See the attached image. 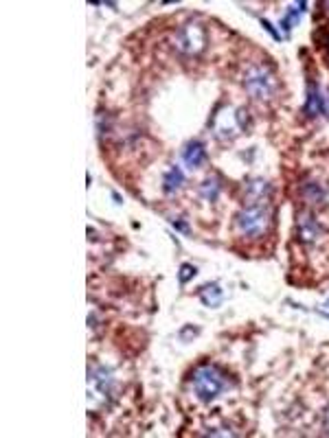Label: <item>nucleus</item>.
<instances>
[{"label":"nucleus","instance_id":"nucleus-6","mask_svg":"<svg viewBox=\"0 0 329 438\" xmlns=\"http://www.w3.org/2000/svg\"><path fill=\"white\" fill-rule=\"evenodd\" d=\"M176 49L185 55H198L204 46H207V31L200 22H187L176 31Z\"/></svg>","mask_w":329,"mask_h":438},{"label":"nucleus","instance_id":"nucleus-21","mask_svg":"<svg viewBox=\"0 0 329 438\" xmlns=\"http://www.w3.org/2000/svg\"><path fill=\"white\" fill-rule=\"evenodd\" d=\"M327 7H329V5H327Z\"/></svg>","mask_w":329,"mask_h":438},{"label":"nucleus","instance_id":"nucleus-5","mask_svg":"<svg viewBox=\"0 0 329 438\" xmlns=\"http://www.w3.org/2000/svg\"><path fill=\"white\" fill-rule=\"evenodd\" d=\"M248 123H251V119H248V110L246 107L224 105V112L213 114L211 128L219 141H233L239 132L248 130Z\"/></svg>","mask_w":329,"mask_h":438},{"label":"nucleus","instance_id":"nucleus-14","mask_svg":"<svg viewBox=\"0 0 329 438\" xmlns=\"http://www.w3.org/2000/svg\"><path fill=\"white\" fill-rule=\"evenodd\" d=\"M305 7H307V3H296V5H292L290 9H287L285 18L281 20V29H283L285 33H287V31H292V26H296V24H298L301 13L305 11Z\"/></svg>","mask_w":329,"mask_h":438},{"label":"nucleus","instance_id":"nucleus-16","mask_svg":"<svg viewBox=\"0 0 329 438\" xmlns=\"http://www.w3.org/2000/svg\"><path fill=\"white\" fill-rule=\"evenodd\" d=\"M196 274H198V270H196L194 265L185 263V265L180 268V272H178V281H180V285H187L191 279H196Z\"/></svg>","mask_w":329,"mask_h":438},{"label":"nucleus","instance_id":"nucleus-4","mask_svg":"<svg viewBox=\"0 0 329 438\" xmlns=\"http://www.w3.org/2000/svg\"><path fill=\"white\" fill-rule=\"evenodd\" d=\"M270 224H272V211L266 202H251L235 217L239 235H244L246 239H262L268 232Z\"/></svg>","mask_w":329,"mask_h":438},{"label":"nucleus","instance_id":"nucleus-12","mask_svg":"<svg viewBox=\"0 0 329 438\" xmlns=\"http://www.w3.org/2000/svg\"><path fill=\"white\" fill-rule=\"evenodd\" d=\"M198 193H200L202 200L215 202L219 198V193H222V182H219V177L217 175H211V177H207V180H202Z\"/></svg>","mask_w":329,"mask_h":438},{"label":"nucleus","instance_id":"nucleus-2","mask_svg":"<svg viewBox=\"0 0 329 438\" xmlns=\"http://www.w3.org/2000/svg\"><path fill=\"white\" fill-rule=\"evenodd\" d=\"M191 388H194L198 401L211 403L228 388V377L215 364H202L191 373Z\"/></svg>","mask_w":329,"mask_h":438},{"label":"nucleus","instance_id":"nucleus-9","mask_svg":"<svg viewBox=\"0 0 329 438\" xmlns=\"http://www.w3.org/2000/svg\"><path fill=\"white\" fill-rule=\"evenodd\" d=\"M303 114L307 119H317L319 114H323V94L319 90L317 81H310V84H307V94H305V103H303Z\"/></svg>","mask_w":329,"mask_h":438},{"label":"nucleus","instance_id":"nucleus-15","mask_svg":"<svg viewBox=\"0 0 329 438\" xmlns=\"http://www.w3.org/2000/svg\"><path fill=\"white\" fill-rule=\"evenodd\" d=\"M246 191H248V195L253 202H264L268 195H270V184L266 180H251L248 184H246Z\"/></svg>","mask_w":329,"mask_h":438},{"label":"nucleus","instance_id":"nucleus-11","mask_svg":"<svg viewBox=\"0 0 329 438\" xmlns=\"http://www.w3.org/2000/svg\"><path fill=\"white\" fill-rule=\"evenodd\" d=\"M222 298H224V290L219 287L217 283H211V285H204L200 290V300L207 307H219L222 305Z\"/></svg>","mask_w":329,"mask_h":438},{"label":"nucleus","instance_id":"nucleus-19","mask_svg":"<svg viewBox=\"0 0 329 438\" xmlns=\"http://www.w3.org/2000/svg\"><path fill=\"white\" fill-rule=\"evenodd\" d=\"M321 94H323V114L329 119V88H325Z\"/></svg>","mask_w":329,"mask_h":438},{"label":"nucleus","instance_id":"nucleus-13","mask_svg":"<svg viewBox=\"0 0 329 438\" xmlns=\"http://www.w3.org/2000/svg\"><path fill=\"white\" fill-rule=\"evenodd\" d=\"M301 193H303L307 204H323L327 200V191L319 182H305L303 189H301Z\"/></svg>","mask_w":329,"mask_h":438},{"label":"nucleus","instance_id":"nucleus-3","mask_svg":"<svg viewBox=\"0 0 329 438\" xmlns=\"http://www.w3.org/2000/svg\"><path fill=\"white\" fill-rule=\"evenodd\" d=\"M244 90L248 92V97L255 101H272L277 97V90H279V79L274 75V71L268 64L257 62L253 66L246 68L244 73Z\"/></svg>","mask_w":329,"mask_h":438},{"label":"nucleus","instance_id":"nucleus-8","mask_svg":"<svg viewBox=\"0 0 329 438\" xmlns=\"http://www.w3.org/2000/svg\"><path fill=\"white\" fill-rule=\"evenodd\" d=\"M183 162L189 169H200L207 162V145L202 141H191L183 149Z\"/></svg>","mask_w":329,"mask_h":438},{"label":"nucleus","instance_id":"nucleus-17","mask_svg":"<svg viewBox=\"0 0 329 438\" xmlns=\"http://www.w3.org/2000/svg\"><path fill=\"white\" fill-rule=\"evenodd\" d=\"M169 222H171V224H174V226H176L178 230H180V232H183V235H191V226H189L187 222H183V219H180V217H171V219H169Z\"/></svg>","mask_w":329,"mask_h":438},{"label":"nucleus","instance_id":"nucleus-18","mask_svg":"<svg viewBox=\"0 0 329 438\" xmlns=\"http://www.w3.org/2000/svg\"><path fill=\"white\" fill-rule=\"evenodd\" d=\"M262 24H264V29L272 35V40H277V42H281V33H279L277 29H274V26H272L268 20H264V18H262Z\"/></svg>","mask_w":329,"mask_h":438},{"label":"nucleus","instance_id":"nucleus-1","mask_svg":"<svg viewBox=\"0 0 329 438\" xmlns=\"http://www.w3.org/2000/svg\"><path fill=\"white\" fill-rule=\"evenodd\" d=\"M119 381L115 368L103 364H90L88 368V401L90 405L108 408L117 399Z\"/></svg>","mask_w":329,"mask_h":438},{"label":"nucleus","instance_id":"nucleus-10","mask_svg":"<svg viewBox=\"0 0 329 438\" xmlns=\"http://www.w3.org/2000/svg\"><path fill=\"white\" fill-rule=\"evenodd\" d=\"M185 184V173L180 167H171L167 173H164L162 177V191H164V195H176L178 191L183 189Z\"/></svg>","mask_w":329,"mask_h":438},{"label":"nucleus","instance_id":"nucleus-20","mask_svg":"<svg viewBox=\"0 0 329 438\" xmlns=\"http://www.w3.org/2000/svg\"><path fill=\"white\" fill-rule=\"evenodd\" d=\"M327 307H329V300H327Z\"/></svg>","mask_w":329,"mask_h":438},{"label":"nucleus","instance_id":"nucleus-7","mask_svg":"<svg viewBox=\"0 0 329 438\" xmlns=\"http://www.w3.org/2000/svg\"><path fill=\"white\" fill-rule=\"evenodd\" d=\"M321 232H323V228H321L319 219L314 217L312 211H301L296 215V237H298L301 243H305V245L317 243Z\"/></svg>","mask_w":329,"mask_h":438}]
</instances>
